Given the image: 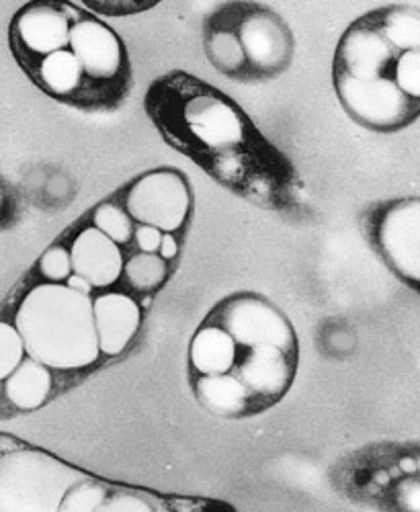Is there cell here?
Masks as SVG:
<instances>
[{"instance_id": "obj_20", "label": "cell", "mask_w": 420, "mask_h": 512, "mask_svg": "<svg viewBox=\"0 0 420 512\" xmlns=\"http://www.w3.org/2000/svg\"><path fill=\"white\" fill-rule=\"evenodd\" d=\"M369 21L384 33L390 44L400 50H420V9L412 5H388L365 13Z\"/></svg>"}, {"instance_id": "obj_26", "label": "cell", "mask_w": 420, "mask_h": 512, "mask_svg": "<svg viewBox=\"0 0 420 512\" xmlns=\"http://www.w3.org/2000/svg\"><path fill=\"white\" fill-rule=\"evenodd\" d=\"M394 80L406 97L420 103V50H408L398 56Z\"/></svg>"}, {"instance_id": "obj_15", "label": "cell", "mask_w": 420, "mask_h": 512, "mask_svg": "<svg viewBox=\"0 0 420 512\" xmlns=\"http://www.w3.org/2000/svg\"><path fill=\"white\" fill-rule=\"evenodd\" d=\"M189 375L195 400L209 414L220 418H248L263 412L257 400L246 390L244 383L232 373Z\"/></svg>"}, {"instance_id": "obj_17", "label": "cell", "mask_w": 420, "mask_h": 512, "mask_svg": "<svg viewBox=\"0 0 420 512\" xmlns=\"http://www.w3.org/2000/svg\"><path fill=\"white\" fill-rule=\"evenodd\" d=\"M203 50L212 66L238 82H250L248 62L244 50L238 41V35L228 25V21L216 9L212 15L205 17L203 23Z\"/></svg>"}, {"instance_id": "obj_19", "label": "cell", "mask_w": 420, "mask_h": 512, "mask_svg": "<svg viewBox=\"0 0 420 512\" xmlns=\"http://www.w3.org/2000/svg\"><path fill=\"white\" fill-rule=\"evenodd\" d=\"M54 388L52 369L37 359L29 357L7 377L3 379L5 398L13 408L31 412L44 406Z\"/></svg>"}, {"instance_id": "obj_2", "label": "cell", "mask_w": 420, "mask_h": 512, "mask_svg": "<svg viewBox=\"0 0 420 512\" xmlns=\"http://www.w3.org/2000/svg\"><path fill=\"white\" fill-rule=\"evenodd\" d=\"M27 355L56 371H76L99 361L93 297L68 283H39L21 300L15 322Z\"/></svg>"}, {"instance_id": "obj_3", "label": "cell", "mask_w": 420, "mask_h": 512, "mask_svg": "<svg viewBox=\"0 0 420 512\" xmlns=\"http://www.w3.org/2000/svg\"><path fill=\"white\" fill-rule=\"evenodd\" d=\"M330 482L355 504L420 512V443L384 441L355 449L332 465Z\"/></svg>"}, {"instance_id": "obj_9", "label": "cell", "mask_w": 420, "mask_h": 512, "mask_svg": "<svg viewBox=\"0 0 420 512\" xmlns=\"http://www.w3.org/2000/svg\"><path fill=\"white\" fill-rule=\"evenodd\" d=\"M70 50L78 58L97 101L117 97L128 84V54L119 35L93 15L78 13L70 31Z\"/></svg>"}, {"instance_id": "obj_28", "label": "cell", "mask_w": 420, "mask_h": 512, "mask_svg": "<svg viewBox=\"0 0 420 512\" xmlns=\"http://www.w3.org/2000/svg\"><path fill=\"white\" fill-rule=\"evenodd\" d=\"M162 236H164L162 230H158L154 226L138 224L134 240H136V246L140 248V252H158L160 244H162Z\"/></svg>"}, {"instance_id": "obj_7", "label": "cell", "mask_w": 420, "mask_h": 512, "mask_svg": "<svg viewBox=\"0 0 420 512\" xmlns=\"http://www.w3.org/2000/svg\"><path fill=\"white\" fill-rule=\"evenodd\" d=\"M334 93L347 115L377 134H396L420 117V103L406 97L394 80L332 76Z\"/></svg>"}, {"instance_id": "obj_4", "label": "cell", "mask_w": 420, "mask_h": 512, "mask_svg": "<svg viewBox=\"0 0 420 512\" xmlns=\"http://www.w3.org/2000/svg\"><path fill=\"white\" fill-rule=\"evenodd\" d=\"M361 232L382 263L406 285L420 289V197H398L369 205Z\"/></svg>"}, {"instance_id": "obj_5", "label": "cell", "mask_w": 420, "mask_h": 512, "mask_svg": "<svg viewBox=\"0 0 420 512\" xmlns=\"http://www.w3.org/2000/svg\"><path fill=\"white\" fill-rule=\"evenodd\" d=\"M218 11L238 35L250 82L271 80L289 70L296 39L279 13L261 3H226Z\"/></svg>"}, {"instance_id": "obj_22", "label": "cell", "mask_w": 420, "mask_h": 512, "mask_svg": "<svg viewBox=\"0 0 420 512\" xmlns=\"http://www.w3.org/2000/svg\"><path fill=\"white\" fill-rule=\"evenodd\" d=\"M93 226L119 246L130 244L136 234V222L132 220L128 209L115 201H103L93 209Z\"/></svg>"}, {"instance_id": "obj_21", "label": "cell", "mask_w": 420, "mask_h": 512, "mask_svg": "<svg viewBox=\"0 0 420 512\" xmlns=\"http://www.w3.org/2000/svg\"><path fill=\"white\" fill-rule=\"evenodd\" d=\"M168 261L158 252H138L125 261L123 279L138 293H152L168 279Z\"/></svg>"}, {"instance_id": "obj_31", "label": "cell", "mask_w": 420, "mask_h": 512, "mask_svg": "<svg viewBox=\"0 0 420 512\" xmlns=\"http://www.w3.org/2000/svg\"><path fill=\"white\" fill-rule=\"evenodd\" d=\"M418 291H420V289H418Z\"/></svg>"}, {"instance_id": "obj_27", "label": "cell", "mask_w": 420, "mask_h": 512, "mask_svg": "<svg viewBox=\"0 0 420 512\" xmlns=\"http://www.w3.org/2000/svg\"><path fill=\"white\" fill-rule=\"evenodd\" d=\"M101 510H115V512H140V510H154V506L144 500L138 494L125 492V490H109V496L105 500V504L101 506Z\"/></svg>"}, {"instance_id": "obj_6", "label": "cell", "mask_w": 420, "mask_h": 512, "mask_svg": "<svg viewBox=\"0 0 420 512\" xmlns=\"http://www.w3.org/2000/svg\"><path fill=\"white\" fill-rule=\"evenodd\" d=\"M203 322L224 328L240 347L275 345L300 353L298 334L289 318L255 291H238L224 297L207 312Z\"/></svg>"}, {"instance_id": "obj_18", "label": "cell", "mask_w": 420, "mask_h": 512, "mask_svg": "<svg viewBox=\"0 0 420 512\" xmlns=\"http://www.w3.org/2000/svg\"><path fill=\"white\" fill-rule=\"evenodd\" d=\"M236 353V340L224 328L201 322L189 345V373H230L236 361Z\"/></svg>"}, {"instance_id": "obj_11", "label": "cell", "mask_w": 420, "mask_h": 512, "mask_svg": "<svg viewBox=\"0 0 420 512\" xmlns=\"http://www.w3.org/2000/svg\"><path fill=\"white\" fill-rule=\"evenodd\" d=\"M298 361L300 353L285 351L275 345H238L236 361L230 373L244 383L246 390L265 412L279 404L291 390L298 373Z\"/></svg>"}, {"instance_id": "obj_23", "label": "cell", "mask_w": 420, "mask_h": 512, "mask_svg": "<svg viewBox=\"0 0 420 512\" xmlns=\"http://www.w3.org/2000/svg\"><path fill=\"white\" fill-rule=\"evenodd\" d=\"M109 490L105 484L101 482H93V480H82L78 484H74L62 498L60 502V510H72V512H93V510H101V506L105 504Z\"/></svg>"}, {"instance_id": "obj_16", "label": "cell", "mask_w": 420, "mask_h": 512, "mask_svg": "<svg viewBox=\"0 0 420 512\" xmlns=\"http://www.w3.org/2000/svg\"><path fill=\"white\" fill-rule=\"evenodd\" d=\"M25 72L37 82L41 91H46L60 101L82 103L89 99L87 93L93 91L87 74H84L72 50L56 52L44 60H37L25 66Z\"/></svg>"}, {"instance_id": "obj_30", "label": "cell", "mask_w": 420, "mask_h": 512, "mask_svg": "<svg viewBox=\"0 0 420 512\" xmlns=\"http://www.w3.org/2000/svg\"><path fill=\"white\" fill-rule=\"evenodd\" d=\"M66 283H68L72 289H76V291H80V293H87V295H91L93 289H95L87 279L80 277V275H72Z\"/></svg>"}, {"instance_id": "obj_14", "label": "cell", "mask_w": 420, "mask_h": 512, "mask_svg": "<svg viewBox=\"0 0 420 512\" xmlns=\"http://www.w3.org/2000/svg\"><path fill=\"white\" fill-rule=\"evenodd\" d=\"M93 312L101 353L107 357L121 355L132 345L142 324L138 302L128 293L109 291L93 297Z\"/></svg>"}, {"instance_id": "obj_29", "label": "cell", "mask_w": 420, "mask_h": 512, "mask_svg": "<svg viewBox=\"0 0 420 512\" xmlns=\"http://www.w3.org/2000/svg\"><path fill=\"white\" fill-rule=\"evenodd\" d=\"M158 254L162 256L164 261L177 259V254H179V240L175 238V234H164V236H162V244H160Z\"/></svg>"}, {"instance_id": "obj_1", "label": "cell", "mask_w": 420, "mask_h": 512, "mask_svg": "<svg viewBox=\"0 0 420 512\" xmlns=\"http://www.w3.org/2000/svg\"><path fill=\"white\" fill-rule=\"evenodd\" d=\"M146 111L168 144L234 195L279 213L300 209L296 168L212 84L187 72L166 74L148 89Z\"/></svg>"}, {"instance_id": "obj_24", "label": "cell", "mask_w": 420, "mask_h": 512, "mask_svg": "<svg viewBox=\"0 0 420 512\" xmlns=\"http://www.w3.org/2000/svg\"><path fill=\"white\" fill-rule=\"evenodd\" d=\"M27 359L25 340L15 324H0V379H7Z\"/></svg>"}, {"instance_id": "obj_8", "label": "cell", "mask_w": 420, "mask_h": 512, "mask_svg": "<svg viewBox=\"0 0 420 512\" xmlns=\"http://www.w3.org/2000/svg\"><path fill=\"white\" fill-rule=\"evenodd\" d=\"M123 205L136 224L154 226L164 234H177L191 216L193 193L187 177L179 170L156 168L128 187Z\"/></svg>"}, {"instance_id": "obj_25", "label": "cell", "mask_w": 420, "mask_h": 512, "mask_svg": "<svg viewBox=\"0 0 420 512\" xmlns=\"http://www.w3.org/2000/svg\"><path fill=\"white\" fill-rule=\"evenodd\" d=\"M37 269H39V275L46 279V283H66L74 275L70 248L60 244L50 246L44 254L39 256Z\"/></svg>"}, {"instance_id": "obj_13", "label": "cell", "mask_w": 420, "mask_h": 512, "mask_svg": "<svg viewBox=\"0 0 420 512\" xmlns=\"http://www.w3.org/2000/svg\"><path fill=\"white\" fill-rule=\"evenodd\" d=\"M74 275L87 279L95 289L115 285L123 277V252L117 242L95 226L84 228L70 244Z\"/></svg>"}, {"instance_id": "obj_12", "label": "cell", "mask_w": 420, "mask_h": 512, "mask_svg": "<svg viewBox=\"0 0 420 512\" xmlns=\"http://www.w3.org/2000/svg\"><path fill=\"white\" fill-rule=\"evenodd\" d=\"M400 54L402 52L390 44L384 33L369 21V17L363 15L351 23L339 39L332 62V76H349L357 80H394Z\"/></svg>"}, {"instance_id": "obj_10", "label": "cell", "mask_w": 420, "mask_h": 512, "mask_svg": "<svg viewBox=\"0 0 420 512\" xmlns=\"http://www.w3.org/2000/svg\"><path fill=\"white\" fill-rule=\"evenodd\" d=\"M80 9L68 3L25 5L11 23V48L21 66L70 50V31Z\"/></svg>"}]
</instances>
